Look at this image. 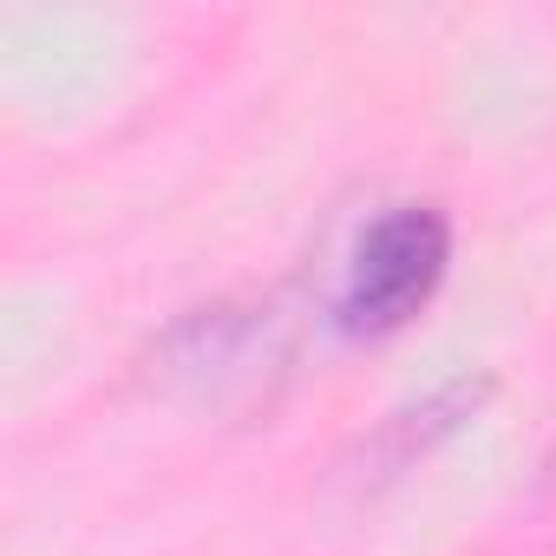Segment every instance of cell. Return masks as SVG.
<instances>
[{"label":"cell","mask_w":556,"mask_h":556,"mask_svg":"<svg viewBox=\"0 0 556 556\" xmlns=\"http://www.w3.org/2000/svg\"><path fill=\"white\" fill-rule=\"evenodd\" d=\"M151 387L190 400V406H268V387L289 374V334L275 308L249 302H203L184 308L157 348H151Z\"/></svg>","instance_id":"1"},{"label":"cell","mask_w":556,"mask_h":556,"mask_svg":"<svg viewBox=\"0 0 556 556\" xmlns=\"http://www.w3.org/2000/svg\"><path fill=\"white\" fill-rule=\"evenodd\" d=\"M452 268V223L439 203H393L380 210L341 275V295H334V328L354 341H380L400 334L445 282Z\"/></svg>","instance_id":"2"},{"label":"cell","mask_w":556,"mask_h":556,"mask_svg":"<svg viewBox=\"0 0 556 556\" xmlns=\"http://www.w3.org/2000/svg\"><path fill=\"white\" fill-rule=\"evenodd\" d=\"M491 393V380L478 374V380H445L439 393H426L419 406H400L374 439H361V452L341 465V478L348 484H361V491H380V484H393L400 471H413V458H426L439 439H452L471 413H478V400Z\"/></svg>","instance_id":"3"},{"label":"cell","mask_w":556,"mask_h":556,"mask_svg":"<svg viewBox=\"0 0 556 556\" xmlns=\"http://www.w3.org/2000/svg\"><path fill=\"white\" fill-rule=\"evenodd\" d=\"M543 484H549V491H556V452H549V465H543Z\"/></svg>","instance_id":"4"}]
</instances>
